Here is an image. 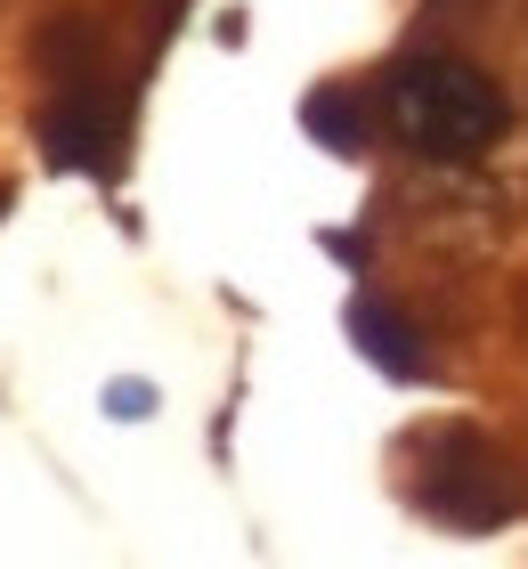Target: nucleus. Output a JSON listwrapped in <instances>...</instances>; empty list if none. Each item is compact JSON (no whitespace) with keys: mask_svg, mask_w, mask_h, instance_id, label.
<instances>
[{"mask_svg":"<svg viewBox=\"0 0 528 569\" xmlns=\"http://www.w3.org/2000/svg\"><path fill=\"white\" fill-rule=\"evenodd\" d=\"M33 66L49 73V107H41V154L49 171H122V82L106 58V33L90 9H58L33 33Z\"/></svg>","mask_w":528,"mask_h":569,"instance_id":"nucleus-1","label":"nucleus"},{"mask_svg":"<svg viewBox=\"0 0 528 569\" xmlns=\"http://www.w3.org/2000/svg\"><path fill=\"white\" fill-rule=\"evenodd\" d=\"M382 114L399 147H415L422 163H471L512 131L505 82H488L464 58H399L382 73Z\"/></svg>","mask_w":528,"mask_h":569,"instance_id":"nucleus-2","label":"nucleus"},{"mask_svg":"<svg viewBox=\"0 0 528 569\" xmlns=\"http://www.w3.org/2000/svg\"><path fill=\"white\" fill-rule=\"evenodd\" d=\"M415 512L456 537H488V529H512L528 512V472L496 448L488 431L471 423H439L415 439Z\"/></svg>","mask_w":528,"mask_h":569,"instance_id":"nucleus-3","label":"nucleus"},{"mask_svg":"<svg viewBox=\"0 0 528 569\" xmlns=\"http://www.w3.org/2000/svg\"><path fill=\"white\" fill-rule=\"evenodd\" d=\"M341 333L358 342V358L375 375H390V382H431V350L415 342V326L382 293H350V301H341Z\"/></svg>","mask_w":528,"mask_h":569,"instance_id":"nucleus-4","label":"nucleus"},{"mask_svg":"<svg viewBox=\"0 0 528 569\" xmlns=\"http://www.w3.org/2000/svg\"><path fill=\"white\" fill-rule=\"evenodd\" d=\"M301 131H309L317 147H326V154H358V147H366V107H358V90H341V82L309 90Z\"/></svg>","mask_w":528,"mask_h":569,"instance_id":"nucleus-5","label":"nucleus"},{"mask_svg":"<svg viewBox=\"0 0 528 569\" xmlns=\"http://www.w3.org/2000/svg\"><path fill=\"white\" fill-rule=\"evenodd\" d=\"M98 407H106L114 423H147V416H155V382H139V375H114V382L98 391Z\"/></svg>","mask_w":528,"mask_h":569,"instance_id":"nucleus-6","label":"nucleus"},{"mask_svg":"<svg viewBox=\"0 0 528 569\" xmlns=\"http://www.w3.org/2000/svg\"><path fill=\"white\" fill-rule=\"evenodd\" d=\"M326 252L341 269H366V237H350V228H326Z\"/></svg>","mask_w":528,"mask_h":569,"instance_id":"nucleus-7","label":"nucleus"},{"mask_svg":"<svg viewBox=\"0 0 528 569\" xmlns=\"http://www.w3.org/2000/svg\"><path fill=\"white\" fill-rule=\"evenodd\" d=\"M0 212H9V179H0Z\"/></svg>","mask_w":528,"mask_h":569,"instance_id":"nucleus-8","label":"nucleus"}]
</instances>
